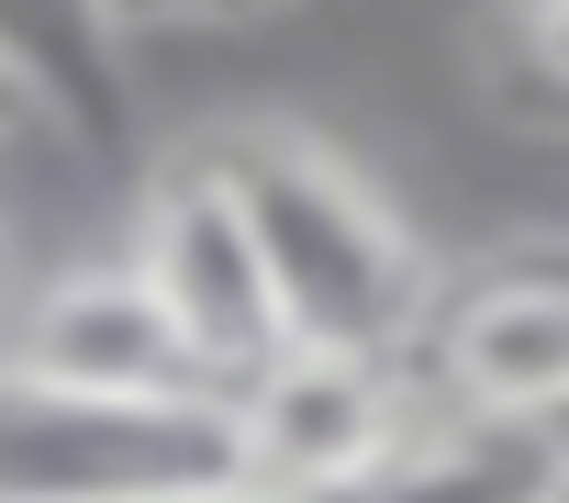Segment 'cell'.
Returning <instances> with one entry per match:
<instances>
[{
	"mask_svg": "<svg viewBox=\"0 0 569 503\" xmlns=\"http://www.w3.org/2000/svg\"><path fill=\"white\" fill-rule=\"evenodd\" d=\"M201 157L223 168V190H234L257 258H268V292H279V325H291V336L413 347V325L436 303V258H425V235L402 224V201L347 146H325L291 112H246V124H212Z\"/></svg>",
	"mask_w": 569,
	"mask_h": 503,
	"instance_id": "obj_1",
	"label": "cell"
},
{
	"mask_svg": "<svg viewBox=\"0 0 569 503\" xmlns=\"http://www.w3.org/2000/svg\"><path fill=\"white\" fill-rule=\"evenodd\" d=\"M234 470L223 392H79L0 369V503H146L168 481Z\"/></svg>",
	"mask_w": 569,
	"mask_h": 503,
	"instance_id": "obj_2",
	"label": "cell"
},
{
	"mask_svg": "<svg viewBox=\"0 0 569 503\" xmlns=\"http://www.w3.org/2000/svg\"><path fill=\"white\" fill-rule=\"evenodd\" d=\"M425 369L413 347H325V336H279L257 369L223 381V425H234V458L291 481V492H336L358 481L369 458H391L425 414Z\"/></svg>",
	"mask_w": 569,
	"mask_h": 503,
	"instance_id": "obj_3",
	"label": "cell"
},
{
	"mask_svg": "<svg viewBox=\"0 0 569 503\" xmlns=\"http://www.w3.org/2000/svg\"><path fill=\"white\" fill-rule=\"evenodd\" d=\"M123 258L146 269V292L168 303V325H179V347H190V369L212 392L291 336V325H279V292H268V258H257V235H246L223 168L201 157V135L146 168L134 224H123Z\"/></svg>",
	"mask_w": 569,
	"mask_h": 503,
	"instance_id": "obj_4",
	"label": "cell"
},
{
	"mask_svg": "<svg viewBox=\"0 0 569 503\" xmlns=\"http://www.w3.org/2000/svg\"><path fill=\"white\" fill-rule=\"evenodd\" d=\"M413 369L458 414L536 425L547 403H569V235L491 246L480 269L436 280V303L413 325Z\"/></svg>",
	"mask_w": 569,
	"mask_h": 503,
	"instance_id": "obj_5",
	"label": "cell"
},
{
	"mask_svg": "<svg viewBox=\"0 0 569 503\" xmlns=\"http://www.w3.org/2000/svg\"><path fill=\"white\" fill-rule=\"evenodd\" d=\"M0 369H23V381H79V392H190V347L168 325V303L146 292V269L123 258H68L46 269L12 325H0Z\"/></svg>",
	"mask_w": 569,
	"mask_h": 503,
	"instance_id": "obj_6",
	"label": "cell"
},
{
	"mask_svg": "<svg viewBox=\"0 0 569 503\" xmlns=\"http://www.w3.org/2000/svg\"><path fill=\"white\" fill-rule=\"evenodd\" d=\"M558 447L513 414H458V403H425L413 436L391 458H369L358 481L313 492V503H558Z\"/></svg>",
	"mask_w": 569,
	"mask_h": 503,
	"instance_id": "obj_7",
	"label": "cell"
},
{
	"mask_svg": "<svg viewBox=\"0 0 569 503\" xmlns=\"http://www.w3.org/2000/svg\"><path fill=\"white\" fill-rule=\"evenodd\" d=\"M302 0H79V23L101 46H157V34H268Z\"/></svg>",
	"mask_w": 569,
	"mask_h": 503,
	"instance_id": "obj_8",
	"label": "cell"
},
{
	"mask_svg": "<svg viewBox=\"0 0 569 503\" xmlns=\"http://www.w3.org/2000/svg\"><path fill=\"white\" fill-rule=\"evenodd\" d=\"M502 57L547 90V101H569V0H502Z\"/></svg>",
	"mask_w": 569,
	"mask_h": 503,
	"instance_id": "obj_9",
	"label": "cell"
},
{
	"mask_svg": "<svg viewBox=\"0 0 569 503\" xmlns=\"http://www.w3.org/2000/svg\"><path fill=\"white\" fill-rule=\"evenodd\" d=\"M68 112V79L23 46V34H0V146H23V135H46Z\"/></svg>",
	"mask_w": 569,
	"mask_h": 503,
	"instance_id": "obj_10",
	"label": "cell"
},
{
	"mask_svg": "<svg viewBox=\"0 0 569 503\" xmlns=\"http://www.w3.org/2000/svg\"><path fill=\"white\" fill-rule=\"evenodd\" d=\"M146 503H313V492H291V481H268V470H201V481H168V492H146Z\"/></svg>",
	"mask_w": 569,
	"mask_h": 503,
	"instance_id": "obj_11",
	"label": "cell"
},
{
	"mask_svg": "<svg viewBox=\"0 0 569 503\" xmlns=\"http://www.w3.org/2000/svg\"><path fill=\"white\" fill-rule=\"evenodd\" d=\"M536 436H547V447H558V470H569V403H547V414H536Z\"/></svg>",
	"mask_w": 569,
	"mask_h": 503,
	"instance_id": "obj_12",
	"label": "cell"
},
{
	"mask_svg": "<svg viewBox=\"0 0 569 503\" xmlns=\"http://www.w3.org/2000/svg\"><path fill=\"white\" fill-rule=\"evenodd\" d=\"M558 503H569V481H558Z\"/></svg>",
	"mask_w": 569,
	"mask_h": 503,
	"instance_id": "obj_13",
	"label": "cell"
}]
</instances>
